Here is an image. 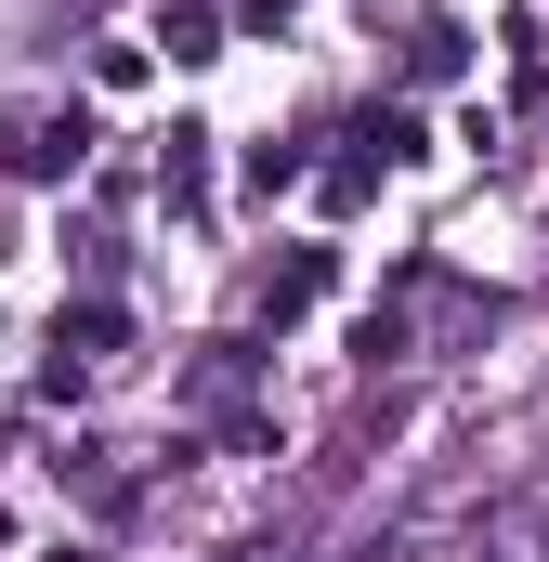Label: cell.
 Masks as SVG:
<instances>
[{"mask_svg": "<svg viewBox=\"0 0 549 562\" xmlns=\"http://www.w3.org/2000/svg\"><path fill=\"white\" fill-rule=\"evenodd\" d=\"M13 170H26V183H66V170H92V119H79V105H40V119H13Z\"/></svg>", "mask_w": 549, "mask_h": 562, "instance_id": "obj_1", "label": "cell"}, {"mask_svg": "<svg viewBox=\"0 0 549 562\" xmlns=\"http://www.w3.org/2000/svg\"><path fill=\"white\" fill-rule=\"evenodd\" d=\"M354 144H367L380 170H418V157H432V132H418V105H367V119H354Z\"/></svg>", "mask_w": 549, "mask_h": 562, "instance_id": "obj_2", "label": "cell"}, {"mask_svg": "<svg viewBox=\"0 0 549 562\" xmlns=\"http://www.w3.org/2000/svg\"><path fill=\"white\" fill-rule=\"evenodd\" d=\"M157 53H170V66H210V53H223V13H210V0H170V13H157Z\"/></svg>", "mask_w": 549, "mask_h": 562, "instance_id": "obj_3", "label": "cell"}, {"mask_svg": "<svg viewBox=\"0 0 549 562\" xmlns=\"http://www.w3.org/2000/svg\"><path fill=\"white\" fill-rule=\"evenodd\" d=\"M157 183H170V210H197V196H210V132H197V119L170 132V157H157Z\"/></svg>", "mask_w": 549, "mask_h": 562, "instance_id": "obj_4", "label": "cell"}, {"mask_svg": "<svg viewBox=\"0 0 549 562\" xmlns=\"http://www.w3.org/2000/svg\"><path fill=\"white\" fill-rule=\"evenodd\" d=\"M314 288H327V249H288V262H274V276H262V314H274V327H288V314H301Z\"/></svg>", "mask_w": 549, "mask_h": 562, "instance_id": "obj_5", "label": "cell"}, {"mask_svg": "<svg viewBox=\"0 0 549 562\" xmlns=\"http://www.w3.org/2000/svg\"><path fill=\"white\" fill-rule=\"evenodd\" d=\"M301 183V144H249V196H288Z\"/></svg>", "mask_w": 549, "mask_h": 562, "instance_id": "obj_6", "label": "cell"}]
</instances>
